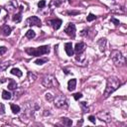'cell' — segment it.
I'll use <instances>...</instances> for the list:
<instances>
[{"instance_id":"1","label":"cell","mask_w":127,"mask_h":127,"mask_svg":"<svg viewBox=\"0 0 127 127\" xmlns=\"http://www.w3.org/2000/svg\"><path fill=\"white\" fill-rule=\"evenodd\" d=\"M120 85H121V83L116 76H113V75L109 76L107 78L106 87H105V90L103 92V98H107L109 95L111 93H113Z\"/></svg>"},{"instance_id":"2","label":"cell","mask_w":127,"mask_h":127,"mask_svg":"<svg viewBox=\"0 0 127 127\" xmlns=\"http://www.w3.org/2000/svg\"><path fill=\"white\" fill-rule=\"evenodd\" d=\"M26 53L29 54L30 56L33 57H40L46 54L50 53V47L49 46H41L39 48H27L26 49Z\"/></svg>"},{"instance_id":"3","label":"cell","mask_w":127,"mask_h":127,"mask_svg":"<svg viewBox=\"0 0 127 127\" xmlns=\"http://www.w3.org/2000/svg\"><path fill=\"white\" fill-rule=\"evenodd\" d=\"M111 60L113 61V63L116 66H123L126 61L124 56L122 55V53L117 50H114L111 52Z\"/></svg>"},{"instance_id":"4","label":"cell","mask_w":127,"mask_h":127,"mask_svg":"<svg viewBox=\"0 0 127 127\" xmlns=\"http://www.w3.org/2000/svg\"><path fill=\"white\" fill-rule=\"evenodd\" d=\"M42 85L47 88H52L56 85V78L52 74H47L42 78Z\"/></svg>"},{"instance_id":"5","label":"cell","mask_w":127,"mask_h":127,"mask_svg":"<svg viewBox=\"0 0 127 127\" xmlns=\"http://www.w3.org/2000/svg\"><path fill=\"white\" fill-rule=\"evenodd\" d=\"M55 106L58 108H65L67 109L69 106V102L66 96L64 95H59L55 98Z\"/></svg>"},{"instance_id":"6","label":"cell","mask_w":127,"mask_h":127,"mask_svg":"<svg viewBox=\"0 0 127 127\" xmlns=\"http://www.w3.org/2000/svg\"><path fill=\"white\" fill-rule=\"evenodd\" d=\"M26 25L41 27V26H42V23H41V20L37 17V16H32V17H30V18H28V19L26 20Z\"/></svg>"},{"instance_id":"7","label":"cell","mask_w":127,"mask_h":127,"mask_svg":"<svg viewBox=\"0 0 127 127\" xmlns=\"http://www.w3.org/2000/svg\"><path fill=\"white\" fill-rule=\"evenodd\" d=\"M97 118L104 121V122H109L111 120V114L108 112V111H100V112L97 113Z\"/></svg>"},{"instance_id":"8","label":"cell","mask_w":127,"mask_h":127,"mask_svg":"<svg viewBox=\"0 0 127 127\" xmlns=\"http://www.w3.org/2000/svg\"><path fill=\"white\" fill-rule=\"evenodd\" d=\"M65 32H66V34L69 35L70 37L74 38V36H75V25L73 24V23H70L67 26V28L65 29Z\"/></svg>"},{"instance_id":"9","label":"cell","mask_w":127,"mask_h":127,"mask_svg":"<svg viewBox=\"0 0 127 127\" xmlns=\"http://www.w3.org/2000/svg\"><path fill=\"white\" fill-rule=\"evenodd\" d=\"M85 44L84 42L77 43V44L75 45V47H74V52H75L77 55L83 54V53L85 52Z\"/></svg>"},{"instance_id":"10","label":"cell","mask_w":127,"mask_h":127,"mask_svg":"<svg viewBox=\"0 0 127 127\" xmlns=\"http://www.w3.org/2000/svg\"><path fill=\"white\" fill-rule=\"evenodd\" d=\"M65 50L68 56L72 57L74 56V48H73V44L72 43H66L65 44Z\"/></svg>"},{"instance_id":"11","label":"cell","mask_w":127,"mask_h":127,"mask_svg":"<svg viewBox=\"0 0 127 127\" xmlns=\"http://www.w3.org/2000/svg\"><path fill=\"white\" fill-rule=\"evenodd\" d=\"M0 31H1V34L3 36H9L10 33H11V31H12V29L8 25H3L1 27V29H0Z\"/></svg>"},{"instance_id":"12","label":"cell","mask_w":127,"mask_h":127,"mask_svg":"<svg viewBox=\"0 0 127 127\" xmlns=\"http://www.w3.org/2000/svg\"><path fill=\"white\" fill-rule=\"evenodd\" d=\"M50 23H51L52 27H53L55 30H58V29H60V27L62 26L63 21H62L61 19H53V20H51Z\"/></svg>"},{"instance_id":"13","label":"cell","mask_w":127,"mask_h":127,"mask_svg":"<svg viewBox=\"0 0 127 127\" xmlns=\"http://www.w3.org/2000/svg\"><path fill=\"white\" fill-rule=\"evenodd\" d=\"M22 11H23V6H20V12L14 14L13 18H12V20H13L14 22L19 23V22L21 21V19H22Z\"/></svg>"},{"instance_id":"14","label":"cell","mask_w":127,"mask_h":127,"mask_svg":"<svg viewBox=\"0 0 127 127\" xmlns=\"http://www.w3.org/2000/svg\"><path fill=\"white\" fill-rule=\"evenodd\" d=\"M75 86H76V79H75V78L70 79L69 83H68V89H69L70 91H73V90H74Z\"/></svg>"},{"instance_id":"15","label":"cell","mask_w":127,"mask_h":127,"mask_svg":"<svg viewBox=\"0 0 127 127\" xmlns=\"http://www.w3.org/2000/svg\"><path fill=\"white\" fill-rule=\"evenodd\" d=\"M97 45L99 47V50L101 52H103L105 50V45H106V39L105 38H101L98 42H97Z\"/></svg>"},{"instance_id":"16","label":"cell","mask_w":127,"mask_h":127,"mask_svg":"<svg viewBox=\"0 0 127 127\" xmlns=\"http://www.w3.org/2000/svg\"><path fill=\"white\" fill-rule=\"evenodd\" d=\"M8 88L10 90H14L17 88V84H16V82L14 81V79H11L9 78V85H8Z\"/></svg>"},{"instance_id":"17","label":"cell","mask_w":127,"mask_h":127,"mask_svg":"<svg viewBox=\"0 0 127 127\" xmlns=\"http://www.w3.org/2000/svg\"><path fill=\"white\" fill-rule=\"evenodd\" d=\"M10 106H11V110H12V112H13L14 114H17V113H19V112H20V109H21V108H20V106H19V105H16V104H13V103H12Z\"/></svg>"},{"instance_id":"18","label":"cell","mask_w":127,"mask_h":127,"mask_svg":"<svg viewBox=\"0 0 127 127\" xmlns=\"http://www.w3.org/2000/svg\"><path fill=\"white\" fill-rule=\"evenodd\" d=\"M35 36H36V34H35V32L33 30L30 29V30H28L26 32V38H28V39H34Z\"/></svg>"},{"instance_id":"19","label":"cell","mask_w":127,"mask_h":127,"mask_svg":"<svg viewBox=\"0 0 127 127\" xmlns=\"http://www.w3.org/2000/svg\"><path fill=\"white\" fill-rule=\"evenodd\" d=\"M11 74H14V75H17L18 77H21L22 76V72L19 70V69H16V68H13L11 70Z\"/></svg>"},{"instance_id":"20","label":"cell","mask_w":127,"mask_h":127,"mask_svg":"<svg viewBox=\"0 0 127 127\" xmlns=\"http://www.w3.org/2000/svg\"><path fill=\"white\" fill-rule=\"evenodd\" d=\"M61 119H62V123H63L64 125H66V126H71V125L73 124L72 119H69V118H66V117H63V118H61Z\"/></svg>"},{"instance_id":"21","label":"cell","mask_w":127,"mask_h":127,"mask_svg":"<svg viewBox=\"0 0 127 127\" xmlns=\"http://www.w3.org/2000/svg\"><path fill=\"white\" fill-rule=\"evenodd\" d=\"M11 97H12V94L10 93V92H8L7 90H3L2 91V98L3 99H11Z\"/></svg>"},{"instance_id":"22","label":"cell","mask_w":127,"mask_h":127,"mask_svg":"<svg viewBox=\"0 0 127 127\" xmlns=\"http://www.w3.org/2000/svg\"><path fill=\"white\" fill-rule=\"evenodd\" d=\"M10 65H11V64H10L9 62L4 63V64H0V72H1V71H4V70H6V69H7Z\"/></svg>"},{"instance_id":"23","label":"cell","mask_w":127,"mask_h":127,"mask_svg":"<svg viewBox=\"0 0 127 127\" xmlns=\"http://www.w3.org/2000/svg\"><path fill=\"white\" fill-rule=\"evenodd\" d=\"M47 62H48V59H38L35 61V64L36 65H43V64H45Z\"/></svg>"},{"instance_id":"24","label":"cell","mask_w":127,"mask_h":127,"mask_svg":"<svg viewBox=\"0 0 127 127\" xmlns=\"http://www.w3.org/2000/svg\"><path fill=\"white\" fill-rule=\"evenodd\" d=\"M96 19V16L95 15H93L92 13H90L87 17H86V20H87V22H91V21H93V20H95Z\"/></svg>"},{"instance_id":"25","label":"cell","mask_w":127,"mask_h":127,"mask_svg":"<svg viewBox=\"0 0 127 127\" xmlns=\"http://www.w3.org/2000/svg\"><path fill=\"white\" fill-rule=\"evenodd\" d=\"M45 98H46V100H48V101H52V100L54 99V96H53L51 93H46V94H45Z\"/></svg>"},{"instance_id":"26","label":"cell","mask_w":127,"mask_h":127,"mask_svg":"<svg viewBox=\"0 0 127 127\" xmlns=\"http://www.w3.org/2000/svg\"><path fill=\"white\" fill-rule=\"evenodd\" d=\"M5 113V106L3 103H0V115H3Z\"/></svg>"},{"instance_id":"27","label":"cell","mask_w":127,"mask_h":127,"mask_svg":"<svg viewBox=\"0 0 127 127\" xmlns=\"http://www.w3.org/2000/svg\"><path fill=\"white\" fill-rule=\"evenodd\" d=\"M45 6H46V1H45V0H41V1L38 3V7L40 9H43Z\"/></svg>"},{"instance_id":"28","label":"cell","mask_w":127,"mask_h":127,"mask_svg":"<svg viewBox=\"0 0 127 127\" xmlns=\"http://www.w3.org/2000/svg\"><path fill=\"white\" fill-rule=\"evenodd\" d=\"M83 97V94L81 93V92H77V93H74V98L75 99V100H78L79 98H82Z\"/></svg>"},{"instance_id":"29","label":"cell","mask_w":127,"mask_h":127,"mask_svg":"<svg viewBox=\"0 0 127 127\" xmlns=\"http://www.w3.org/2000/svg\"><path fill=\"white\" fill-rule=\"evenodd\" d=\"M7 52V48L6 47H0V56H2Z\"/></svg>"},{"instance_id":"30","label":"cell","mask_w":127,"mask_h":127,"mask_svg":"<svg viewBox=\"0 0 127 127\" xmlns=\"http://www.w3.org/2000/svg\"><path fill=\"white\" fill-rule=\"evenodd\" d=\"M111 22H113L115 26H118V25L120 24V22H119V20H117V19H115V18H113V17H112V18H111Z\"/></svg>"},{"instance_id":"31","label":"cell","mask_w":127,"mask_h":127,"mask_svg":"<svg viewBox=\"0 0 127 127\" xmlns=\"http://www.w3.org/2000/svg\"><path fill=\"white\" fill-rule=\"evenodd\" d=\"M81 105L83 106V108H84V110H85V112H86V111L88 110V108L86 107V102H81Z\"/></svg>"},{"instance_id":"32","label":"cell","mask_w":127,"mask_h":127,"mask_svg":"<svg viewBox=\"0 0 127 127\" xmlns=\"http://www.w3.org/2000/svg\"><path fill=\"white\" fill-rule=\"evenodd\" d=\"M88 119H89V121H90V122H92V123H95V117H94V116L90 115V116L88 117Z\"/></svg>"},{"instance_id":"33","label":"cell","mask_w":127,"mask_h":127,"mask_svg":"<svg viewBox=\"0 0 127 127\" xmlns=\"http://www.w3.org/2000/svg\"><path fill=\"white\" fill-rule=\"evenodd\" d=\"M68 14H69V15H77V14H79V12H78V11H75V12H68Z\"/></svg>"},{"instance_id":"34","label":"cell","mask_w":127,"mask_h":127,"mask_svg":"<svg viewBox=\"0 0 127 127\" xmlns=\"http://www.w3.org/2000/svg\"><path fill=\"white\" fill-rule=\"evenodd\" d=\"M55 5H56V6H60V5H61V1H58V0H56V1H55Z\"/></svg>"},{"instance_id":"35","label":"cell","mask_w":127,"mask_h":127,"mask_svg":"<svg viewBox=\"0 0 127 127\" xmlns=\"http://www.w3.org/2000/svg\"><path fill=\"white\" fill-rule=\"evenodd\" d=\"M68 1H69V2H71V1H72V0H68Z\"/></svg>"},{"instance_id":"36","label":"cell","mask_w":127,"mask_h":127,"mask_svg":"<svg viewBox=\"0 0 127 127\" xmlns=\"http://www.w3.org/2000/svg\"><path fill=\"white\" fill-rule=\"evenodd\" d=\"M0 12H1V9H0Z\"/></svg>"}]
</instances>
